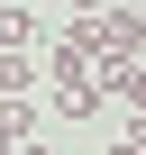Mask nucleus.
Wrapping results in <instances>:
<instances>
[{"instance_id":"7","label":"nucleus","mask_w":146,"mask_h":155,"mask_svg":"<svg viewBox=\"0 0 146 155\" xmlns=\"http://www.w3.org/2000/svg\"><path fill=\"white\" fill-rule=\"evenodd\" d=\"M110 155H146V137H119V146H110Z\"/></svg>"},{"instance_id":"5","label":"nucleus","mask_w":146,"mask_h":155,"mask_svg":"<svg viewBox=\"0 0 146 155\" xmlns=\"http://www.w3.org/2000/svg\"><path fill=\"white\" fill-rule=\"evenodd\" d=\"M55 9H73V18H82V9H110V0H55Z\"/></svg>"},{"instance_id":"3","label":"nucleus","mask_w":146,"mask_h":155,"mask_svg":"<svg viewBox=\"0 0 146 155\" xmlns=\"http://www.w3.org/2000/svg\"><path fill=\"white\" fill-rule=\"evenodd\" d=\"M46 73H37V55H18V46H0V91H37Z\"/></svg>"},{"instance_id":"6","label":"nucleus","mask_w":146,"mask_h":155,"mask_svg":"<svg viewBox=\"0 0 146 155\" xmlns=\"http://www.w3.org/2000/svg\"><path fill=\"white\" fill-rule=\"evenodd\" d=\"M9 155H55V146H46V137H28V146H9Z\"/></svg>"},{"instance_id":"4","label":"nucleus","mask_w":146,"mask_h":155,"mask_svg":"<svg viewBox=\"0 0 146 155\" xmlns=\"http://www.w3.org/2000/svg\"><path fill=\"white\" fill-rule=\"evenodd\" d=\"M37 37H46V28H37V18H28V9H9V0H0V46H18V55H28V46H37Z\"/></svg>"},{"instance_id":"2","label":"nucleus","mask_w":146,"mask_h":155,"mask_svg":"<svg viewBox=\"0 0 146 155\" xmlns=\"http://www.w3.org/2000/svg\"><path fill=\"white\" fill-rule=\"evenodd\" d=\"M37 137V91H0V146H28Z\"/></svg>"},{"instance_id":"1","label":"nucleus","mask_w":146,"mask_h":155,"mask_svg":"<svg viewBox=\"0 0 146 155\" xmlns=\"http://www.w3.org/2000/svg\"><path fill=\"white\" fill-rule=\"evenodd\" d=\"M46 110H55V119H101V110H110V82H101V73H91V82H55Z\"/></svg>"}]
</instances>
